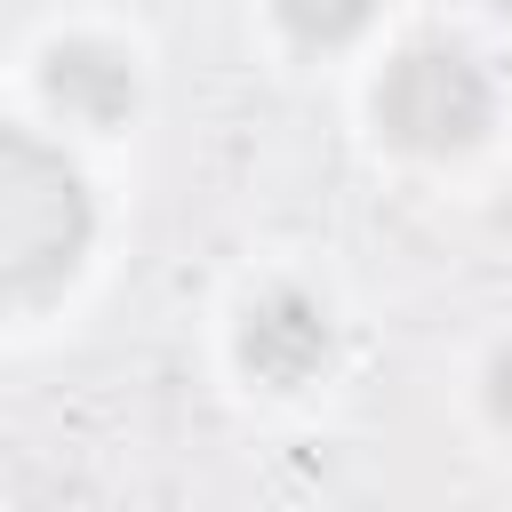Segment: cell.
<instances>
[{"label": "cell", "mask_w": 512, "mask_h": 512, "mask_svg": "<svg viewBox=\"0 0 512 512\" xmlns=\"http://www.w3.org/2000/svg\"><path fill=\"white\" fill-rule=\"evenodd\" d=\"M88 232H96V208L80 168L32 128L0 120V304L64 288L72 264L88 256Z\"/></svg>", "instance_id": "obj_1"}, {"label": "cell", "mask_w": 512, "mask_h": 512, "mask_svg": "<svg viewBox=\"0 0 512 512\" xmlns=\"http://www.w3.org/2000/svg\"><path fill=\"white\" fill-rule=\"evenodd\" d=\"M496 120V88L488 72L464 56V48H400L376 80V128L400 144V152H424V160H448V152H472Z\"/></svg>", "instance_id": "obj_2"}, {"label": "cell", "mask_w": 512, "mask_h": 512, "mask_svg": "<svg viewBox=\"0 0 512 512\" xmlns=\"http://www.w3.org/2000/svg\"><path fill=\"white\" fill-rule=\"evenodd\" d=\"M328 344H336L328 304L304 296V288H272V296H256L248 320H240V360H248V376L272 384V392L312 384V376L328 368Z\"/></svg>", "instance_id": "obj_3"}, {"label": "cell", "mask_w": 512, "mask_h": 512, "mask_svg": "<svg viewBox=\"0 0 512 512\" xmlns=\"http://www.w3.org/2000/svg\"><path fill=\"white\" fill-rule=\"evenodd\" d=\"M40 88L80 128H112V120L136 112V64L120 48H104V40H56L40 56Z\"/></svg>", "instance_id": "obj_4"}, {"label": "cell", "mask_w": 512, "mask_h": 512, "mask_svg": "<svg viewBox=\"0 0 512 512\" xmlns=\"http://www.w3.org/2000/svg\"><path fill=\"white\" fill-rule=\"evenodd\" d=\"M272 8H280L288 40H304V48H344L376 16V0H272Z\"/></svg>", "instance_id": "obj_5"}, {"label": "cell", "mask_w": 512, "mask_h": 512, "mask_svg": "<svg viewBox=\"0 0 512 512\" xmlns=\"http://www.w3.org/2000/svg\"><path fill=\"white\" fill-rule=\"evenodd\" d=\"M488 408H496V416L512 424V344H504V352L488 360Z\"/></svg>", "instance_id": "obj_6"}]
</instances>
